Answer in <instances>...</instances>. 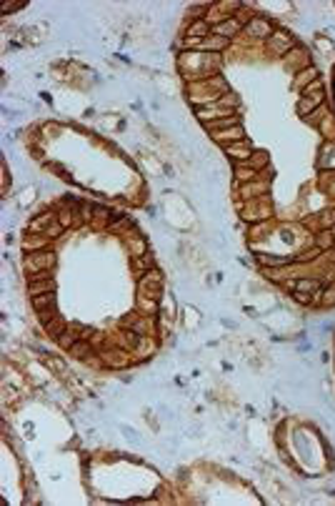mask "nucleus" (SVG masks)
<instances>
[{
	"label": "nucleus",
	"mask_w": 335,
	"mask_h": 506,
	"mask_svg": "<svg viewBox=\"0 0 335 506\" xmlns=\"http://www.w3.org/2000/svg\"><path fill=\"white\" fill-rule=\"evenodd\" d=\"M295 298H298L300 303H310V296H308V294H303V291H295Z\"/></svg>",
	"instance_id": "obj_22"
},
{
	"label": "nucleus",
	"mask_w": 335,
	"mask_h": 506,
	"mask_svg": "<svg viewBox=\"0 0 335 506\" xmlns=\"http://www.w3.org/2000/svg\"><path fill=\"white\" fill-rule=\"evenodd\" d=\"M48 223H53V213H43L38 221H33L31 228L33 231H45V228H48Z\"/></svg>",
	"instance_id": "obj_15"
},
{
	"label": "nucleus",
	"mask_w": 335,
	"mask_h": 506,
	"mask_svg": "<svg viewBox=\"0 0 335 506\" xmlns=\"http://www.w3.org/2000/svg\"><path fill=\"white\" fill-rule=\"evenodd\" d=\"M60 231H63V223H50V226H48L43 233H45V236H58Z\"/></svg>",
	"instance_id": "obj_21"
},
{
	"label": "nucleus",
	"mask_w": 335,
	"mask_h": 506,
	"mask_svg": "<svg viewBox=\"0 0 335 506\" xmlns=\"http://www.w3.org/2000/svg\"><path fill=\"white\" fill-rule=\"evenodd\" d=\"M38 318H40L43 324H48V321H53V318H55V308L50 306V308H43V311H38Z\"/></svg>",
	"instance_id": "obj_17"
},
{
	"label": "nucleus",
	"mask_w": 335,
	"mask_h": 506,
	"mask_svg": "<svg viewBox=\"0 0 335 506\" xmlns=\"http://www.w3.org/2000/svg\"><path fill=\"white\" fill-rule=\"evenodd\" d=\"M270 48H273L275 53H285V50H290V45H293V38L288 35V33H283V30H278L270 35Z\"/></svg>",
	"instance_id": "obj_2"
},
{
	"label": "nucleus",
	"mask_w": 335,
	"mask_h": 506,
	"mask_svg": "<svg viewBox=\"0 0 335 506\" xmlns=\"http://www.w3.org/2000/svg\"><path fill=\"white\" fill-rule=\"evenodd\" d=\"M230 125H238V116H228V118H218L205 123L208 130H223V128H230Z\"/></svg>",
	"instance_id": "obj_9"
},
{
	"label": "nucleus",
	"mask_w": 335,
	"mask_h": 506,
	"mask_svg": "<svg viewBox=\"0 0 335 506\" xmlns=\"http://www.w3.org/2000/svg\"><path fill=\"white\" fill-rule=\"evenodd\" d=\"M295 291H303V294H308V291H320V281L318 278H300L295 283Z\"/></svg>",
	"instance_id": "obj_12"
},
{
	"label": "nucleus",
	"mask_w": 335,
	"mask_h": 506,
	"mask_svg": "<svg viewBox=\"0 0 335 506\" xmlns=\"http://www.w3.org/2000/svg\"><path fill=\"white\" fill-rule=\"evenodd\" d=\"M315 105H320V103H318V100H313V98H303V100H300V113H303V116L305 113H310Z\"/></svg>",
	"instance_id": "obj_18"
},
{
	"label": "nucleus",
	"mask_w": 335,
	"mask_h": 506,
	"mask_svg": "<svg viewBox=\"0 0 335 506\" xmlns=\"http://www.w3.org/2000/svg\"><path fill=\"white\" fill-rule=\"evenodd\" d=\"M213 138L218 143H225V146H228V141H243V128L240 125H233V128H228L223 133H213Z\"/></svg>",
	"instance_id": "obj_5"
},
{
	"label": "nucleus",
	"mask_w": 335,
	"mask_h": 506,
	"mask_svg": "<svg viewBox=\"0 0 335 506\" xmlns=\"http://www.w3.org/2000/svg\"><path fill=\"white\" fill-rule=\"evenodd\" d=\"M18 8H23V3H8V5L3 8V10L8 13V10H18Z\"/></svg>",
	"instance_id": "obj_24"
},
{
	"label": "nucleus",
	"mask_w": 335,
	"mask_h": 506,
	"mask_svg": "<svg viewBox=\"0 0 335 506\" xmlns=\"http://www.w3.org/2000/svg\"><path fill=\"white\" fill-rule=\"evenodd\" d=\"M248 33H253V35H258V38H265V35H273V28H270V23H268V20L255 18V20H250V23H248Z\"/></svg>",
	"instance_id": "obj_4"
},
{
	"label": "nucleus",
	"mask_w": 335,
	"mask_h": 506,
	"mask_svg": "<svg viewBox=\"0 0 335 506\" xmlns=\"http://www.w3.org/2000/svg\"><path fill=\"white\" fill-rule=\"evenodd\" d=\"M70 354H73V356H78V358H85L88 354H93V349H90V343H88V341H80V338H78V341L70 346Z\"/></svg>",
	"instance_id": "obj_11"
},
{
	"label": "nucleus",
	"mask_w": 335,
	"mask_h": 506,
	"mask_svg": "<svg viewBox=\"0 0 335 506\" xmlns=\"http://www.w3.org/2000/svg\"><path fill=\"white\" fill-rule=\"evenodd\" d=\"M330 243H333V233H328V231L320 233V238H318V246H320V248H328Z\"/></svg>",
	"instance_id": "obj_20"
},
{
	"label": "nucleus",
	"mask_w": 335,
	"mask_h": 506,
	"mask_svg": "<svg viewBox=\"0 0 335 506\" xmlns=\"http://www.w3.org/2000/svg\"><path fill=\"white\" fill-rule=\"evenodd\" d=\"M258 261L265 263V266H285V263H290V258H283V256H265V253H258Z\"/></svg>",
	"instance_id": "obj_13"
},
{
	"label": "nucleus",
	"mask_w": 335,
	"mask_h": 506,
	"mask_svg": "<svg viewBox=\"0 0 335 506\" xmlns=\"http://www.w3.org/2000/svg\"><path fill=\"white\" fill-rule=\"evenodd\" d=\"M313 75H315V70H305L303 78H298V86H303L305 81H308V78H313Z\"/></svg>",
	"instance_id": "obj_23"
},
{
	"label": "nucleus",
	"mask_w": 335,
	"mask_h": 506,
	"mask_svg": "<svg viewBox=\"0 0 335 506\" xmlns=\"http://www.w3.org/2000/svg\"><path fill=\"white\" fill-rule=\"evenodd\" d=\"M240 30V23L235 20V18H230V20H225V23H218L213 28V35H220V38H230V35H235Z\"/></svg>",
	"instance_id": "obj_3"
},
{
	"label": "nucleus",
	"mask_w": 335,
	"mask_h": 506,
	"mask_svg": "<svg viewBox=\"0 0 335 506\" xmlns=\"http://www.w3.org/2000/svg\"><path fill=\"white\" fill-rule=\"evenodd\" d=\"M320 303H323V306H333L335 303V286H330V288H325V291H323Z\"/></svg>",
	"instance_id": "obj_16"
},
{
	"label": "nucleus",
	"mask_w": 335,
	"mask_h": 506,
	"mask_svg": "<svg viewBox=\"0 0 335 506\" xmlns=\"http://www.w3.org/2000/svg\"><path fill=\"white\" fill-rule=\"evenodd\" d=\"M50 291H55V283H53V278H50V281H38V283H31V294H33V296L50 294Z\"/></svg>",
	"instance_id": "obj_10"
},
{
	"label": "nucleus",
	"mask_w": 335,
	"mask_h": 506,
	"mask_svg": "<svg viewBox=\"0 0 335 506\" xmlns=\"http://www.w3.org/2000/svg\"><path fill=\"white\" fill-rule=\"evenodd\" d=\"M228 38H220V35H213V38H205V40H198V45H203V48H210V50H223V48H228Z\"/></svg>",
	"instance_id": "obj_7"
},
{
	"label": "nucleus",
	"mask_w": 335,
	"mask_h": 506,
	"mask_svg": "<svg viewBox=\"0 0 335 506\" xmlns=\"http://www.w3.org/2000/svg\"><path fill=\"white\" fill-rule=\"evenodd\" d=\"M43 326H45V333H48V336H53V338H55V336H60L63 331H65V326H63V321H60V318H58V316H55L53 321H48V324H43Z\"/></svg>",
	"instance_id": "obj_14"
},
{
	"label": "nucleus",
	"mask_w": 335,
	"mask_h": 506,
	"mask_svg": "<svg viewBox=\"0 0 335 506\" xmlns=\"http://www.w3.org/2000/svg\"><path fill=\"white\" fill-rule=\"evenodd\" d=\"M33 306H35L38 311L55 306V291H50V294H40V296H33Z\"/></svg>",
	"instance_id": "obj_8"
},
{
	"label": "nucleus",
	"mask_w": 335,
	"mask_h": 506,
	"mask_svg": "<svg viewBox=\"0 0 335 506\" xmlns=\"http://www.w3.org/2000/svg\"><path fill=\"white\" fill-rule=\"evenodd\" d=\"M43 243H45V241H43V238H38V236H35V238H25V241H23V246H25V251H31V248H38V246H43Z\"/></svg>",
	"instance_id": "obj_19"
},
{
	"label": "nucleus",
	"mask_w": 335,
	"mask_h": 506,
	"mask_svg": "<svg viewBox=\"0 0 335 506\" xmlns=\"http://www.w3.org/2000/svg\"><path fill=\"white\" fill-rule=\"evenodd\" d=\"M210 33V25L205 20H195L190 28H188V38H195V40H205Z\"/></svg>",
	"instance_id": "obj_6"
},
{
	"label": "nucleus",
	"mask_w": 335,
	"mask_h": 506,
	"mask_svg": "<svg viewBox=\"0 0 335 506\" xmlns=\"http://www.w3.org/2000/svg\"><path fill=\"white\" fill-rule=\"evenodd\" d=\"M53 253L50 251H43V253H28L25 256V268L31 273H38V271H48V266L53 263Z\"/></svg>",
	"instance_id": "obj_1"
}]
</instances>
